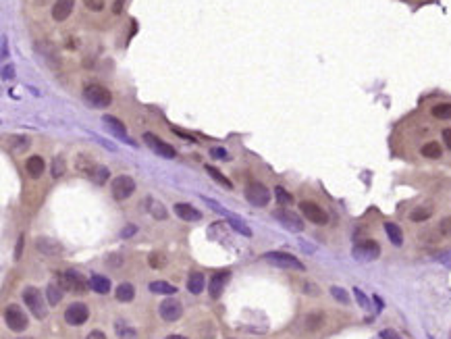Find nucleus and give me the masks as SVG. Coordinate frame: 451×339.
<instances>
[{"label":"nucleus","instance_id":"nucleus-3","mask_svg":"<svg viewBox=\"0 0 451 339\" xmlns=\"http://www.w3.org/2000/svg\"><path fill=\"white\" fill-rule=\"evenodd\" d=\"M264 260L279 266V268H285V270H306L304 262H300L294 254H287V252H268L264 254Z\"/></svg>","mask_w":451,"mask_h":339},{"label":"nucleus","instance_id":"nucleus-34","mask_svg":"<svg viewBox=\"0 0 451 339\" xmlns=\"http://www.w3.org/2000/svg\"><path fill=\"white\" fill-rule=\"evenodd\" d=\"M322 321H325V314H322V312H312V314L306 317V327L310 331H314V329L322 327Z\"/></svg>","mask_w":451,"mask_h":339},{"label":"nucleus","instance_id":"nucleus-50","mask_svg":"<svg viewBox=\"0 0 451 339\" xmlns=\"http://www.w3.org/2000/svg\"><path fill=\"white\" fill-rule=\"evenodd\" d=\"M112 11H115V15H119V13L123 11V0H115V7H112Z\"/></svg>","mask_w":451,"mask_h":339},{"label":"nucleus","instance_id":"nucleus-14","mask_svg":"<svg viewBox=\"0 0 451 339\" xmlns=\"http://www.w3.org/2000/svg\"><path fill=\"white\" fill-rule=\"evenodd\" d=\"M229 277H231L229 270H218V273H214V275L210 277V287H208V291H210V298H212V300H218V298L222 296L224 287H227Z\"/></svg>","mask_w":451,"mask_h":339},{"label":"nucleus","instance_id":"nucleus-39","mask_svg":"<svg viewBox=\"0 0 451 339\" xmlns=\"http://www.w3.org/2000/svg\"><path fill=\"white\" fill-rule=\"evenodd\" d=\"M353 296H356L358 304H360L362 308H366V310H368V308H370V302H368V298L364 296V291H362L360 287H353Z\"/></svg>","mask_w":451,"mask_h":339},{"label":"nucleus","instance_id":"nucleus-47","mask_svg":"<svg viewBox=\"0 0 451 339\" xmlns=\"http://www.w3.org/2000/svg\"><path fill=\"white\" fill-rule=\"evenodd\" d=\"M21 252H23V235H19V241H17V248H15V258H17V260L21 258Z\"/></svg>","mask_w":451,"mask_h":339},{"label":"nucleus","instance_id":"nucleus-12","mask_svg":"<svg viewBox=\"0 0 451 339\" xmlns=\"http://www.w3.org/2000/svg\"><path fill=\"white\" fill-rule=\"evenodd\" d=\"M144 142L148 144V148L154 152V154H158V156H163V159H175V148L173 146H169L167 142H163L160 138H156L154 133H144Z\"/></svg>","mask_w":451,"mask_h":339},{"label":"nucleus","instance_id":"nucleus-52","mask_svg":"<svg viewBox=\"0 0 451 339\" xmlns=\"http://www.w3.org/2000/svg\"><path fill=\"white\" fill-rule=\"evenodd\" d=\"M167 339H187V337H183V335H169Z\"/></svg>","mask_w":451,"mask_h":339},{"label":"nucleus","instance_id":"nucleus-26","mask_svg":"<svg viewBox=\"0 0 451 339\" xmlns=\"http://www.w3.org/2000/svg\"><path fill=\"white\" fill-rule=\"evenodd\" d=\"M108 175H110V171H108L106 167H102V165H94V167L89 169V177H92V181H94V183H98V186H104L106 179H108Z\"/></svg>","mask_w":451,"mask_h":339},{"label":"nucleus","instance_id":"nucleus-27","mask_svg":"<svg viewBox=\"0 0 451 339\" xmlns=\"http://www.w3.org/2000/svg\"><path fill=\"white\" fill-rule=\"evenodd\" d=\"M115 296H117L119 302H131V300L136 298V287H133L131 283H121V285L117 287Z\"/></svg>","mask_w":451,"mask_h":339},{"label":"nucleus","instance_id":"nucleus-51","mask_svg":"<svg viewBox=\"0 0 451 339\" xmlns=\"http://www.w3.org/2000/svg\"><path fill=\"white\" fill-rule=\"evenodd\" d=\"M13 67H5V77H13Z\"/></svg>","mask_w":451,"mask_h":339},{"label":"nucleus","instance_id":"nucleus-41","mask_svg":"<svg viewBox=\"0 0 451 339\" xmlns=\"http://www.w3.org/2000/svg\"><path fill=\"white\" fill-rule=\"evenodd\" d=\"M150 208H152V214L156 219H167V210H165V206L163 204H150Z\"/></svg>","mask_w":451,"mask_h":339},{"label":"nucleus","instance_id":"nucleus-15","mask_svg":"<svg viewBox=\"0 0 451 339\" xmlns=\"http://www.w3.org/2000/svg\"><path fill=\"white\" fill-rule=\"evenodd\" d=\"M36 250L44 256H58V254H62V245L56 239L42 235V237L36 239Z\"/></svg>","mask_w":451,"mask_h":339},{"label":"nucleus","instance_id":"nucleus-10","mask_svg":"<svg viewBox=\"0 0 451 339\" xmlns=\"http://www.w3.org/2000/svg\"><path fill=\"white\" fill-rule=\"evenodd\" d=\"M87 319H89V310H87V306L81 304V302L71 304L67 310H64V321H67V325H71V327H81V325L87 323Z\"/></svg>","mask_w":451,"mask_h":339},{"label":"nucleus","instance_id":"nucleus-21","mask_svg":"<svg viewBox=\"0 0 451 339\" xmlns=\"http://www.w3.org/2000/svg\"><path fill=\"white\" fill-rule=\"evenodd\" d=\"M204 287H206V279H204L202 273H191V275L187 277V289H189V293L198 296V293L204 291Z\"/></svg>","mask_w":451,"mask_h":339},{"label":"nucleus","instance_id":"nucleus-19","mask_svg":"<svg viewBox=\"0 0 451 339\" xmlns=\"http://www.w3.org/2000/svg\"><path fill=\"white\" fill-rule=\"evenodd\" d=\"M73 5H75V0H56L54 3V7H52V17H54V21H64L69 15H71V11H73Z\"/></svg>","mask_w":451,"mask_h":339},{"label":"nucleus","instance_id":"nucleus-40","mask_svg":"<svg viewBox=\"0 0 451 339\" xmlns=\"http://www.w3.org/2000/svg\"><path fill=\"white\" fill-rule=\"evenodd\" d=\"M210 156L216 159V161H229V152L222 150V148H212V150H210Z\"/></svg>","mask_w":451,"mask_h":339},{"label":"nucleus","instance_id":"nucleus-48","mask_svg":"<svg viewBox=\"0 0 451 339\" xmlns=\"http://www.w3.org/2000/svg\"><path fill=\"white\" fill-rule=\"evenodd\" d=\"M85 339H106V335H104L102 331H92V333H89Z\"/></svg>","mask_w":451,"mask_h":339},{"label":"nucleus","instance_id":"nucleus-16","mask_svg":"<svg viewBox=\"0 0 451 339\" xmlns=\"http://www.w3.org/2000/svg\"><path fill=\"white\" fill-rule=\"evenodd\" d=\"M104 125H106V129L117 138V140H121V142H127V144H131V140H129V135H127V127L123 125V121H119L117 117H110V115H106L104 119Z\"/></svg>","mask_w":451,"mask_h":339},{"label":"nucleus","instance_id":"nucleus-2","mask_svg":"<svg viewBox=\"0 0 451 339\" xmlns=\"http://www.w3.org/2000/svg\"><path fill=\"white\" fill-rule=\"evenodd\" d=\"M23 302H25V306L29 308V312L34 314L36 319H40V321L46 319L48 308H46V304H44V296L40 293L38 287L27 285V287L23 289Z\"/></svg>","mask_w":451,"mask_h":339},{"label":"nucleus","instance_id":"nucleus-42","mask_svg":"<svg viewBox=\"0 0 451 339\" xmlns=\"http://www.w3.org/2000/svg\"><path fill=\"white\" fill-rule=\"evenodd\" d=\"M83 5L89 9V11H102L104 9V0H83Z\"/></svg>","mask_w":451,"mask_h":339},{"label":"nucleus","instance_id":"nucleus-25","mask_svg":"<svg viewBox=\"0 0 451 339\" xmlns=\"http://www.w3.org/2000/svg\"><path fill=\"white\" fill-rule=\"evenodd\" d=\"M385 233H387V237H389V241H391L393 245H401V243H403V231L399 229V225H395V223H385Z\"/></svg>","mask_w":451,"mask_h":339},{"label":"nucleus","instance_id":"nucleus-32","mask_svg":"<svg viewBox=\"0 0 451 339\" xmlns=\"http://www.w3.org/2000/svg\"><path fill=\"white\" fill-rule=\"evenodd\" d=\"M150 291H154V293H165V296H173V293L177 291V287H173V285L167 283V281H152V283H150Z\"/></svg>","mask_w":451,"mask_h":339},{"label":"nucleus","instance_id":"nucleus-43","mask_svg":"<svg viewBox=\"0 0 451 339\" xmlns=\"http://www.w3.org/2000/svg\"><path fill=\"white\" fill-rule=\"evenodd\" d=\"M167 260H165V256H160L158 252H154V254H150V264L154 266V268H160Z\"/></svg>","mask_w":451,"mask_h":339},{"label":"nucleus","instance_id":"nucleus-9","mask_svg":"<svg viewBox=\"0 0 451 339\" xmlns=\"http://www.w3.org/2000/svg\"><path fill=\"white\" fill-rule=\"evenodd\" d=\"M300 210H302L304 217H306L310 223H314V225H327V223H329V214L322 210L316 202L304 200V202H300Z\"/></svg>","mask_w":451,"mask_h":339},{"label":"nucleus","instance_id":"nucleus-35","mask_svg":"<svg viewBox=\"0 0 451 339\" xmlns=\"http://www.w3.org/2000/svg\"><path fill=\"white\" fill-rule=\"evenodd\" d=\"M229 223H231V225H233V227H235L239 233H243L245 237H252V229H250V227H247V225H245V223H243L239 217H235V214H231V217H229Z\"/></svg>","mask_w":451,"mask_h":339},{"label":"nucleus","instance_id":"nucleus-8","mask_svg":"<svg viewBox=\"0 0 451 339\" xmlns=\"http://www.w3.org/2000/svg\"><path fill=\"white\" fill-rule=\"evenodd\" d=\"M245 200L252 204V206H266L270 202V192L266 186H262V183H250V186L245 188Z\"/></svg>","mask_w":451,"mask_h":339},{"label":"nucleus","instance_id":"nucleus-29","mask_svg":"<svg viewBox=\"0 0 451 339\" xmlns=\"http://www.w3.org/2000/svg\"><path fill=\"white\" fill-rule=\"evenodd\" d=\"M62 285H56V283H50L48 287H46V300H48V304L50 306H56L60 300H62Z\"/></svg>","mask_w":451,"mask_h":339},{"label":"nucleus","instance_id":"nucleus-23","mask_svg":"<svg viewBox=\"0 0 451 339\" xmlns=\"http://www.w3.org/2000/svg\"><path fill=\"white\" fill-rule=\"evenodd\" d=\"M433 212H435V208L433 206H416L412 212H410V221H414V223H424V221H429L431 217H433Z\"/></svg>","mask_w":451,"mask_h":339},{"label":"nucleus","instance_id":"nucleus-44","mask_svg":"<svg viewBox=\"0 0 451 339\" xmlns=\"http://www.w3.org/2000/svg\"><path fill=\"white\" fill-rule=\"evenodd\" d=\"M304 291H306V293H312V296H318V293H320V289L316 287V283H304Z\"/></svg>","mask_w":451,"mask_h":339},{"label":"nucleus","instance_id":"nucleus-28","mask_svg":"<svg viewBox=\"0 0 451 339\" xmlns=\"http://www.w3.org/2000/svg\"><path fill=\"white\" fill-rule=\"evenodd\" d=\"M420 154H422L424 159H433V161H437V159H441L443 150H441V146H439L437 142H426V144L422 146Z\"/></svg>","mask_w":451,"mask_h":339},{"label":"nucleus","instance_id":"nucleus-6","mask_svg":"<svg viewBox=\"0 0 451 339\" xmlns=\"http://www.w3.org/2000/svg\"><path fill=\"white\" fill-rule=\"evenodd\" d=\"M58 281L64 289L69 291H75V293H85L89 287H87V281L77 273V270H64L62 275H58Z\"/></svg>","mask_w":451,"mask_h":339},{"label":"nucleus","instance_id":"nucleus-36","mask_svg":"<svg viewBox=\"0 0 451 339\" xmlns=\"http://www.w3.org/2000/svg\"><path fill=\"white\" fill-rule=\"evenodd\" d=\"M331 296L339 302V304H343V306H347L349 304V293L343 289V287H337V285H333L331 287Z\"/></svg>","mask_w":451,"mask_h":339},{"label":"nucleus","instance_id":"nucleus-46","mask_svg":"<svg viewBox=\"0 0 451 339\" xmlns=\"http://www.w3.org/2000/svg\"><path fill=\"white\" fill-rule=\"evenodd\" d=\"M437 260H439L441 264H445V266H451V252H445V254L437 256Z\"/></svg>","mask_w":451,"mask_h":339},{"label":"nucleus","instance_id":"nucleus-17","mask_svg":"<svg viewBox=\"0 0 451 339\" xmlns=\"http://www.w3.org/2000/svg\"><path fill=\"white\" fill-rule=\"evenodd\" d=\"M29 146H31V140H29L27 135H9L7 142H5V148H7L11 154H15V156H19V154L27 152Z\"/></svg>","mask_w":451,"mask_h":339},{"label":"nucleus","instance_id":"nucleus-33","mask_svg":"<svg viewBox=\"0 0 451 339\" xmlns=\"http://www.w3.org/2000/svg\"><path fill=\"white\" fill-rule=\"evenodd\" d=\"M275 198H277V202H279V204H283V206L294 204V196L289 194L285 188H281V186H277V188H275Z\"/></svg>","mask_w":451,"mask_h":339},{"label":"nucleus","instance_id":"nucleus-7","mask_svg":"<svg viewBox=\"0 0 451 339\" xmlns=\"http://www.w3.org/2000/svg\"><path fill=\"white\" fill-rule=\"evenodd\" d=\"M378 256H380V245L374 239H364L362 243L353 245V258L356 260L370 262V260H376Z\"/></svg>","mask_w":451,"mask_h":339},{"label":"nucleus","instance_id":"nucleus-24","mask_svg":"<svg viewBox=\"0 0 451 339\" xmlns=\"http://www.w3.org/2000/svg\"><path fill=\"white\" fill-rule=\"evenodd\" d=\"M89 287L96 293H108L110 291V279H106V277H102V275H92Z\"/></svg>","mask_w":451,"mask_h":339},{"label":"nucleus","instance_id":"nucleus-4","mask_svg":"<svg viewBox=\"0 0 451 339\" xmlns=\"http://www.w3.org/2000/svg\"><path fill=\"white\" fill-rule=\"evenodd\" d=\"M5 321H7V327H9L11 331H15V333L25 331L27 325H29L27 314L21 310V306H17V304H9V306L5 308Z\"/></svg>","mask_w":451,"mask_h":339},{"label":"nucleus","instance_id":"nucleus-38","mask_svg":"<svg viewBox=\"0 0 451 339\" xmlns=\"http://www.w3.org/2000/svg\"><path fill=\"white\" fill-rule=\"evenodd\" d=\"M439 233L443 237H451V217H445L441 223H439Z\"/></svg>","mask_w":451,"mask_h":339},{"label":"nucleus","instance_id":"nucleus-22","mask_svg":"<svg viewBox=\"0 0 451 339\" xmlns=\"http://www.w3.org/2000/svg\"><path fill=\"white\" fill-rule=\"evenodd\" d=\"M115 331H117L119 339H138V331H136L131 325H129L125 319H117Z\"/></svg>","mask_w":451,"mask_h":339},{"label":"nucleus","instance_id":"nucleus-30","mask_svg":"<svg viewBox=\"0 0 451 339\" xmlns=\"http://www.w3.org/2000/svg\"><path fill=\"white\" fill-rule=\"evenodd\" d=\"M433 117L435 119H441V121H451V102H441V104H435L431 108Z\"/></svg>","mask_w":451,"mask_h":339},{"label":"nucleus","instance_id":"nucleus-45","mask_svg":"<svg viewBox=\"0 0 451 339\" xmlns=\"http://www.w3.org/2000/svg\"><path fill=\"white\" fill-rule=\"evenodd\" d=\"M443 144L447 146V150H451V127L443 129Z\"/></svg>","mask_w":451,"mask_h":339},{"label":"nucleus","instance_id":"nucleus-11","mask_svg":"<svg viewBox=\"0 0 451 339\" xmlns=\"http://www.w3.org/2000/svg\"><path fill=\"white\" fill-rule=\"evenodd\" d=\"M273 217L283 225V227H287L289 231H296V233H300V231H304V221L298 217L296 212H291V210H287V208H279V210H275L273 212Z\"/></svg>","mask_w":451,"mask_h":339},{"label":"nucleus","instance_id":"nucleus-18","mask_svg":"<svg viewBox=\"0 0 451 339\" xmlns=\"http://www.w3.org/2000/svg\"><path fill=\"white\" fill-rule=\"evenodd\" d=\"M175 214L181 219V221H187V223H193V221H200L202 219V212L196 210L191 204L187 202H177L175 204Z\"/></svg>","mask_w":451,"mask_h":339},{"label":"nucleus","instance_id":"nucleus-49","mask_svg":"<svg viewBox=\"0 0 451 339\" xmlns=\"http://www.w3.org/2000/svg\"><path fill=\"white\" fill-rule=\"evenodd\" d=\"M133 233H136V227L129 225V227H125V229L121 231V237H129V235H133Z\"/></svg>","mask_w":451,"mask_h":339},{"label":"nucleus","instance_id":"nucleus-5","mask_svg":"<svg viewBox=\"0 0 451 339\" xmlns=\"http://www.w3.org/2000/svg\"><path fill=\"white\" fill-rule=\"evenodd\" d=\"M110 192H112L115 200H127L136 192V181L131 177H127V175H119L110 183Z\"/></svg>","mask_w":451,"mask_h":339},{"label":"nucleus","instance_id":"nucleus-1","mask_svg":"<svg viewBox=\"0 0 451 339\" xmlns=\"http://www.w3.org/2000/svg\"><path fill=\"white\" fill-rule=\"evenodd\" d=\"M83 100L94 108H106L112 104V94L100 83H87L83 87Z\"/></svg>","mask_w":451,"mask_h":339},{"label":"nucleus","instance_id":"nucleus-37","mask_svg":"<svg viewBox=\"0 0 451 339\" xmlns=\"http://www.w3.org/2000/svg\"><path fill=\"white\" fill-rule=\"evenodd\" d=\"M64 171H67V163H64L60 156H56L52 161V177H62Z\"/></svg>","mask_w":451,"mask_h":339},{"label":"nucleus","instance_id":"nucleus-53","mask_svg":"<svg viewBox=\"0 0 451 339\" xmlns=\"http://www.w3.org/2000/svg\"><path fill=\"white\" fill-rule=\"evenodd\" d=\"M34 3H36V5H40V7H42V5H48V3H50V0H34Z\"/></svg>","mask_w":451,"mask_h":339},{"label":"nucleus","instance_id":"nucleus-54","mask_svg":"<svg viewBox=\"0 0 451 339\" xmlns=\"http://www.w3.org/2000/svg\"><path fill=\"white\" fill-rule=\"evenodd\" d=\"M17 339H34V337H17Z\"/></svg>","mask_w":451,"mask_h":339},{"label":"nucleus","instance_id":"nucleus-13","mask_svg":"<svg viewBox=\"0 0 451 339\" xmlns=\"http://www.w3.org/2000/svg\"><path fill=\"white\" fill-rule=\"evenodd\" d=\"M158 312H160V317H163V321L175 323V321H179L181 314H183V306H181L179 300H173V298H171V300H165L163 304H160Z\"/></svg>","mask_w":451,"mask_h":339},{"label":"nucleus","instance_id":"nucleus-31","mask_svg":"<svg viewBox=\"0 0 451 339\" xmlns=\"http://www.w3.org/2000/svg\"><path fill=\"white\" fill-rule=\"evenodd\" d=\"M206 171H208V175H210V177H212V179H214L216 183H220L222 188H227V190H233V183H231V181L227 179V175H222V173H220V171H218L216 167H210V165H208V167H206Z\"/></svg>","mask_w":451,"mask_h":339},{"label":"nucleus","instance_id":"nucleus-20","mask_svg":"<svg viewBox=\"0 0 451 339\" xmlns=\"http://www.w3.org/2000/svg\"><path fill=\"white\" fill-rule=\"evenodd\" d=\"M44 169H46V163H44L42 156H29L27 163H25V171H27V175H29V177H34V179L42 177V175H44Z\"/></svg>","mask_w":451,"mask_h":339}]
</instances>
